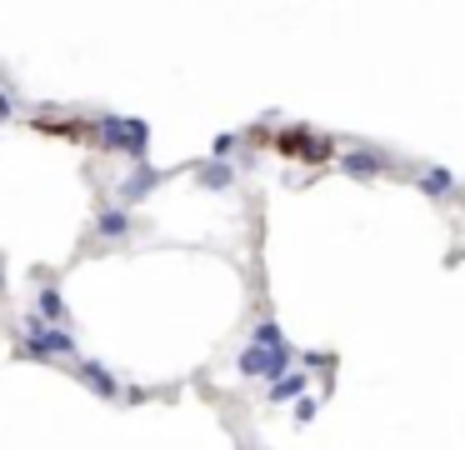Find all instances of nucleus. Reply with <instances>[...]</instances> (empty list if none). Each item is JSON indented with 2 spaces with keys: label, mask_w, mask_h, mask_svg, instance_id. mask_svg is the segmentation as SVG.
Masks as SVG:
<instances>
[{
  "label": "nucleus",
  "mask_w": 465,
  "mask_h": 450,
  "mask_svg": "<svg viewBox=\"0 0 465 450\" xmlns=\"http://www.w3.org/2000/svg\"><path fill=\"white\" fill-rule=\"evenodd\" d=\"M30 125L46 130V136L76 140V146H105V130H95V125H86V121H30Z\"/></svg>",
  "instance_id": "nucleus-2"
},
{
  "label": "nucleus",
  "mask_w": 465,
  "mask_h": 450,
  "mask_svg": "<svg viewBox=\"0 0 465 450\" xmlns=\"http://www.w3.org/2000/svg\"><path fill=\"white\" fill-rule=\"evenodd\" d=\"M251 140L261 150H276L286 161H305V165H326L330 155H336V140H326L320 130H311V125H261Z\"/></svg>",
  "instance_id": "nucleus-1"
}]
</instances>
